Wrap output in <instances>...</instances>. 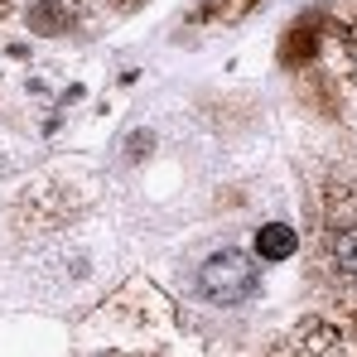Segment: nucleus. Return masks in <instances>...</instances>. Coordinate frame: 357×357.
I'll return each instance as SVG.
<instances>
[{
  "label": "nucleus",
  "instance_id": "8",
  "mask_svg": "<svg viewBox=\"0 0 357 357\" xmlns=\"http://www.w3.org/2000/svg\"><path fill=\"white\" fill-rule=\"evenodd\" d=\"M73 5H82V0H73ZM116 5H135V0H116Z\"/></svg>",
  "mask_w": 357,
  "mask_h": 357
},
{
  "label": "nucleus",
  "instance_id": "7",
  "mask_svg": "<svg viewBox=\"0 0 357 357\" xmlns=\"http://www.w3.org/2000/svg\"><path fill=\"white\" fill-rule=\"evenodd\" d=\"M150 150H155V135H150V130H135V135H130V145H126V155H130V160H145Z\"/></svg>",
  "mask_w": 357,
  "mask_h": 357
},
{
  "label": "nucleus",
  "instance_id": "3",
  "mask_svg": "<svg viewBox=\"0 0 357 357\" xmlns=\"http://www.w3.org/2000/svg\"><path fill=\"white\" fill-rule=\"evenodd\" d=\"M193 290L208 299V304H241V299L256 290V266H251V256L246 251H213L203 266H198V275H193Z\"/></svg>",
  "mask_w": 357,
  "mask_h": 357
},
{
  "label": "nucleus",
  "instance_id": "5",
  "mask_svg": "<svg viewBox=\"0 0 357 357\" xmlns=\"http://www.w3.org/2000/svg\"><path fill=\"white\" fill-rule=\"evenodd\" d=\"M256 251H261L266 261H285V256H295V251H299L295 227H285V222H271V227H261V232H256Z\"/></svg>",
  "mask_w": 357,
  "mask_h": 357
},
{
  "label": "nucleus",
  "instance_id": "1",
  "mask_svg": "<svg viewBox=\"0 0 357 357\" xmlns=\"http://www.w3.org/2000/svg\"><path fill=\"white\" fill-rule=\"evenodd\" d=\"M319 275L333 285H357V174L353 169H328L319 178L314 198L304 203Z\"/></svg>",
  "mask_w": 357,
  "mask_h": 357
},
{
  "label": "nucleus",
  "instance_id": "2",
  "mask_svg": "<svg viewBox=\"0 0 357 357\" xmlns=\"http://www.w3.org/2000/svg\"><path fill=\"white\" fill-rule=\"evenodd\" d=\"M295 34H304V44L285 39V63H304V73L314 68L324 92H333L343 107H357V10L343 5L324 20H299Z\"/></svg>",
  "mask_w": 357,
  "mask_h": 357
},
{
  "label": "nucleus",
  "instance_id": "4",
  "mask_svg": "<svg viewBox=\"0 0 357 357\" xmlns=\"http://www.w3.org/2000/svg\"><path fill=\"white\" fill-rule=\"evenodd\" d=\"M275 357H357L343 338V328L324 324V319H304L299 328H290L280 343H275Z\"/></svg>",
  "mask_w": 357,
  "mask_h": 357
},
{
  "label": "nucleus",
  "instance_id": "6",
  "mask_svg": "<svg viewBox=\"0 0 357 357\" xmlns=\"http://www.w3.org/2000/svg\"><path fill=\"white\" fill-rule=\"evenodd\" d=\"M261 0H203L198 5V24H227V20H241V15H251Z\"/></svg>",
  "mask_w": 357,
  "mask_h": 357
}]
</instances>
